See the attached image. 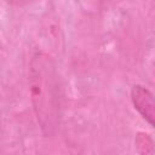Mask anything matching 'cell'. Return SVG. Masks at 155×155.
Instances as JSON below:
<instances>
[{
  "instance_id": "6da1fadb",
  "label": "cell",
  "mask_w": 155,
  "mask_h": 155,
  "mask_svg": "<svg viewBox=\"0 0 155 155\" xmlns=\"http://www.w3.org/2000/svg\"><path fill=\"white\" fill-rule=\"evenodd\" d=\"M28 85L36 122L45 137H52L61 125L62 88L56 63L48 53L38 51L31 56Z\"/></svg>"
},
{
  "instance_id": "3957f363",
  "label": "cell",
  "mask_w": 155,
  "mask_h": 155,
  "mask_svg": "<svg viewBox=\"0 0 155 155\" xmlns=\"http://www.w3.org/2000/svg\"><path fill=\"white\" fill-rule=\"evenodd\" d=\"M136 147L140 154H153L154 153V143L151 137L148 133L139 132L136 137Z\"/></svg>"
},
{
  "instance_id": "277c9868",
  "label": "cell",
  "mask_w": 155,
  "mask_h": 155,
  "mask_svg": "<svg viewBox=\"0 0 155 155\" xmlns=\"http://www.w3.org/2000/svg\"><path fill=\"white\" fill-rule=\"evenodd\" d=\"M6 1L11 5H15V6H24V5H28L35 0H6Z\"/></svg>"
},
{
  "instance_id": "7a4b0ae2",
  "label": "cell",
  "mask_w": 155,
  "mask_h": 155,
  "mask_svg": "<svg viewBox=\"0 0 155 155\" xmlns=\"http://www.w3.org/2000/svg\"><path fill=\"white\" fill-rule=\"evenodd\" d=\"M131 102L139 115L150 125H154V96L147 87L134 85L131 90Z\"/></svg>"
}]
</instances>
